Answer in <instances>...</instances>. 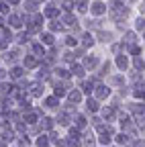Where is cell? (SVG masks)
I'll use <instances>...</instances> for the list:
<instances>
[{"label": "cell", "mask_w": 145, "mask_h": 147, "mask_svg": "<svg viewBox=\"0 0 145 147\" xmlns=\"http://www.w3.org/2000/svg\"><path fill=\"white\" fill-rule=\"evenodd\" d=\"M117 141H119V143H127V141H129V139H127V135H123V133H121V135L117 137Z\"/></svg>", "instance_id": "4"}, {"label": "cell", "mask_w": 145, "mask_h": 147, "mask_svg": "<svg viewBox=\"0 0 145 147\" xmlns=\"http://www.w3.org/2000/svg\"><path fill=\"white\" fill-rule=\"evenodd\" d=\"M45 129H51V119H43V123H41Z\"/></svg>", "instance_id": "5"}, {"label": "cell", "mask_w": 145, "mask_h": 147, "mask_svg": "<svg viewBox=\"0 0 145 147\" xmlns=\"http://www.w3.org/2000/svg\"><path fill=\"white\" fill-rule=\"evenodd\" d=\"M37 145H39V147H45V145H47V137H39Z\"/></svg>", "instance_id": "3"}, {"label": "cell", "mask_w": 145, "mask_h": 147, "mask_svg": "<svg viewBox=\"0 0 145 147\" xmlns=\"http://www.w3.org/2000/svg\"><path fill=\"white\" fill-rule=\"evenodd\" d=\"M92 12H94V14H102V12H104V4L96 2V4H94V8H92Z\"/></svg>", "instance_id": "1"}, {"label": "cell", "mask_w": 145, "mask_h": 147, "mask_svg": "<svg viewBox=\"0 0 145 147\" xmlns=\"http://www.w3.org/2000/svg\"><path fill=\"white\" fill-rule=\"evenodd\" d=\"M88 108H90V110H98V104H96V100H88Z\"/></svg>", "instance_id": "2"}]
</instances>
